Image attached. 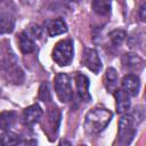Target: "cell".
I'll use <instances>...</instances> for the list:
<instances>
[{"mask_svg":"<svg viewBox=\"0 0 146 146\" xmlns=\"http://www.w3.org/2000/svg\"><path fill=\"white\" fill-rule=\"evenodd\" d=\"M0 68L6 80L14 84H19L24 80V74L18 66L17 59L10 48H5L0 52Z\"/></svg>","mask_w":146,"mask_h":146,"instance_id":"1","label":"cell"},{"mask_svg":"<svg viewBox=\"0 0 146 146\" xmlns=\"http://www.w3.org/2000/svg\"><path fill=\"white\" fill-rule=\"evenodd\" d=\"M112 112L106 108H92L86 114L84 128L89 133L103 131L112 120Z\"/></svg>","mask_w":146,"mask_h":146,"instance_id":"2","label":"cell"},{"mask_svg":"<svg viewBox=\"0 0 146 146\" xmlns=\"http://www.w3.org/2000/svg\"><path fill=\"white\" fill-rule=\"evenodd\" d=\"M52 59L59 66L68 65L73 59V43L71 40L65 39L56 43L52 49Z\"/></svg>","mask_w":146,"mask_h":146,"instance_id":"3","label":"cell"},{"mask_svg":"<svg viewBox=\"0 0 146 146\" xmlns=\"http://www.w3.org/2000/svg\"><path fill=\"white\" fill-rule=\"evenodd\" d=\"M137 121L133 119L131 114H123L122 117L119 121V138L120 141L124 145L130 144L132 138L135 137L136 133V127H137Z\"/></svg>","mask_w":146,"mask_h":146,"instance_id":"4","label":"cell"},{"mask_svg":"<svg viewBox=\"0 0 146 146\" xmlns=\"http://www.w3.org/2000/svg\"><path fill=\"white\" fill-rule=\"evenodd\" d=\"M54 87L58 99L62 103H67L72 98L71 79L66 73H59L54 80Z\"/></svg>","mask_w":146,"mask_h":146,"instance_id":"5","label":"cell"},{"mask_svg":"<svg viewBox=\"0 0 146 146\" xmlns=\"http://www.w3.org/2000/svg\"><path fill=\"white\" fill-rule=\"evenodd\" d=\"M83 63L88 70L98 74L102 70V60L98 56V52L95 49H86L83 56Z\"/></svg>","mask_w":146,"mask_h":146,"instance_id":"6","label":"cell"},{"mask_svg":"<svg viewBox=\"0 0 146 146\" xmlns=\"http://www.w3.org/2000/svg\"><path fill=\"white\" fill-rule=\"evenodd\" d=\"M140 88L139 78L135 74H127L121 82V89L129 96H137Z\"/></svg>","mask_w":146,"mask_h":146,"instance_id":"7","label":"cell"},{"mask_svg":"<svg viewBox=\"0 0 146 146\" xmlns=\"http://www.w3.org/2000/svg\"><path fill=\"white\" fill-rule=\"evenodd\" d=\"M114 98H115V107H116V112L119 114H124L128 112V110L130 108V96L124 92L121 88H116L113 91Z\"/></svg>","mask_w":146,"mask_h":146,"instance_id":"8","label":"cell"},{"mask_svg":"<svg viewBox=\"0 0 146 146\" xmlns=\"http://www.w3.org/2000/svg\"><path fill=\"white\" fill-rule=\"evenodd\" d=\"M41 116H42V110L36 104L26 107L23 112V121L27 125H32L36 123L41 119Z\"/></svg>","mask_w":146,"mask_h":146,"instance_id":"9","label":"cell"},{"mask_svg":"<svg viewBox=\"0 0 146 146\" xmlns=\"http://www.w3.org/2000/svg\"><path fill=\"white\" fill-rule=\"evenodd\" d=\"M75 83L79 97L84 102H89L91 99V96L89 94V79L83 74H76Z\"/></svg>","mask_w":146,"mask_h":146,"instance_id":"10","label":"cell"},{"mask_svg":"<svg viewBox=\"0 0 146 146\" xmlns=\"http://www.w3.org/2000/svg\"><path fill=\"white\" fill-rule=\"evenodd\" d=\"M15 26V18L9 13H0V33H10Z\"/></svg>","mask_w":146,"mask_h":146,"instance_id":"11","label":"cell"},{"mask_svg":"<svg viewBox=\"0 0 146 146\" xmlns=\"http://www.w3.org/2000/svg\"><path fill=\"white\" fill-rule=\"evenodd\" d=\"M104 84L108 92H113L117 88V73L113 67H108L105 72Z\"/></svg>","mask_w":146,"mask_h":146,"instance_id":"12","label":"cell"},{"mask_svg":"<svg viewBox=\"0 0 146 146\" xmlns=\"http://www.w3.org/2000/svg\"><path fill=\"white\" fill-rule=\"evenodd\" d=\"M47 29H48V33H49L50 36H56V35L65 33L67 31V25H66V23L63 19L57 18V19L51 21L48 24Z\"/></svg>","mask_w":146,"mask_h":146,"instance_id":"13","label":"cell"},{"mask_svg":"<svg viewBox=\"0 0 146 146\" xmlns=\"http://www.w3.org/2000/svg\"><path fill=\"white\" fill-rule=\"evenodd\" d=\"M18 42H19V49H21V51L23 54H30V52L34 51V49H35L34 40L31 39L24 31L19 34Z\"/></svg>","mask_w":146,"mask_h":146,"instance_id":"14","label":"cell"},{"mask_svg":"<svg viewBox=\"0 0 146 146\" xmlns=\"http://www.w3.org/2000/svg\"><path fill=\"white\" fill-rule=\"evenodd\" d=\"M16 120V114L11 111H6L0 113V130L2 131H8L15 123Z\"/></svg>","mask_w":146,"mask_h":146,"instance_id":"15","label":"cell"},{"mask_svg":"<svg viewBox=\"0 0 146 146\" xmlns=\"http://www.w3.org/2000/svg\"><path fill=\"white\" fill-rule=\"evenodd\" d=\"M123 63L130 70H137L138 71V70H141L144 66V60L135 54H127L124 56Z\"/></svg>","mask_w":146,"mask_h":146,"instance_id":"16","label":"cell"},{"mask_svg":"<svg viewBox=\"0 0 146 146\" xmlns=\"http://www.w3.org/2000/svg\"><path fill=\"white\" fill-rule=\"evenodd\" d=\"M92 9L99 16H105L111 11V0H92Z\"/></svg>","mask_w":146,"mask_h":146,"instance_id":"17","label":"cell"},{"mask_svg":"<svg viewBox=\"0 0 146 146\" xmlns=\"http://www.w3.org/2000/svg\"><path fill=\"white\" fill-rule=\"evenodd\" d=\"M0 144L8 146V145H19L21 144V137L11 131H5L2 136H0Z\"/></svg>","mask_w":146,"mask_h":146,"instance_id":"18","label":"cell"},{"mask_svg":"<svg viewBox=\"0 0 146 146\" xmlns=\"http://www.w3.org/2000/svg\"><path fill=\"white\" fill-rule=\"evenodd\" d=\"M125 36H127V34L123 30H114L110 33V39L114 46H120L124 41Z\"/></svg>","mask_w":146,"mask_h":146,"instance_id":"19","label":"cell"},{"mask_svg":"<svg viewBox=\"0 0 146 146\" xmlns=\"http://www.w3.org/2000/svg\"><path fill=\"white\" fill-rule=\"evenodd\" d=\"M31 39L33 40H36L41 36V33H42V29L40 27V25L38 24H31L25 31H24Z\"/></svg>","mask_w":146,"mask_h":146,"instance_id":"20","label":"cell"},{"mask_svg":"<svg viewBox=\"0 0 146 146\" xmlns=\"http://www.w3.org/2000/svg\"><path fill=\"white\" fill-rule=\"evenodd\" d=\"M39 98L42 102H49L51 99L50 91H49V86L47 82H43L40 88H39Z\"/></svg>","mask_w":146,"mask_h":146,"instance_id":"21","label":"cell"},{"mask_svg":"<svg viewBox=\"0 0 146 146\" xmlns=\"http://www.w3.org/2000/svg\"><path fill=\"white\" fill-rule=\"evenodd\" d=\"M138 16H139V18H140L141 22H145L146 21V5L145 3H143L140 6L139 11H138Z\"/></svg>","mask_w":146,"mask_h":146,"instance_id":"22","label":"cell"},{"mask_svg":"<svg viewBox=\"0 0 146 146\" xmlns=\"http://www.w3.org/2000/svg\"><path fill=\"white\" fill-rule=\"evenodd\" d=\"M19 1L25 6H33L38 2V0H19Z\"/></svg>","mask_w":146,"mask_h":146,"instance_id":"23","label":"cell"},{"mask_svg":"<svg viewBox=\"0 0 146 146\" xmlns=\"http://www.w3.org/2000/svg\"><path fill=\"white\" fill-rule=\"evenodd\" d=\"M66 1H70V2H79L80 0H66Z\"/></svg>","mask_w":146,"mask_h":146,"instance_id":"24","label":"cell"},{"mask_svg":"<svg viewBox=\"0 0 146 146\" xmlns=\"http://www.w3.org/2000/svg\"><path fill=\"white\" fill-rule=\"evenodd\" d=\"M60 144H68V145H70L71 143H68V141H65V140H63V141H60Z\"/></svg>","mask_w":146,"mask_h":146,"instance_id":"25","label":"cell"},{"mask_svg":"<svg viewBox=\"0 0 146 146\" xmlns=\"http://www.w3.org/2000/svg\"><path fill=\"white\" fill-rule=\"evenodd\" d=\"M0 1H2V0H0Z\"/></svg>","mask_w":146,"mask_h":146,"instance_id":"26","label":"cell"}]
</instances>
